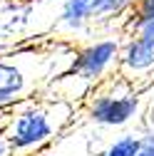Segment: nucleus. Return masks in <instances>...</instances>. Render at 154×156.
<instances>
[{
    "label": "nucleus",
    "instance_id": "nucleus-7",
    "mask_svg": "<svg viewBox=\"0 0 154 156\" xmlns=\"http://www.w3.org/2000/svg\"><path fill=\"white\" fill-rule=\"evenodd\" d=\"M147 25H154V0H137L134 8L129 10L127 30L134 35V32H139Z\"/></svg>",
    "mask_w": 154,
    "mask_h": 156
},
{
    "label": "nucleus",
    "instance_id": "nucleus-4",
    "mask_svg": "<svg viewBox=\"0 0 154 156\" xmlns=\"http://www.w3.org/2000/svg\"><path fill=\"white\" fill-rule=\"evenodd\" d=\"M119 67L127 74H144L154 69V45L144 42L137 35H129V40L119 50Z\"/></svg>",
    "mask_w": 154,
    "mask_h": 156
},
{
    "label": "nucleus",
    "instance_id": "nucleus-8",
    "mask_svg": "<svg viewBox=\"0 0 154 156\" xmlns=\"http://www.w3.org/2000/svg\"><path fill=\"white\" fill-rule=\"evenodd\" d=\"M139 146H142L139 134H122L119 139H114L100 156H137Z\"/></svg>",
    "mask_w": 154,
    "mask_h": 156
},
{
    "label": "nucleus",
    "instance_id": "nucleus-2",
    "mask_svg": "<svg viewBox=\"0 0 154 156\" xmlns=\"http://www.w3.org/2000/svg\"><path fill=\"white\" fill-rule=\"evenodd\" d=\"M142 99L137 92H97L87 102V119L100 126H124L139 116Z\"/></svg>",
    "mask_w": 154,
    "mask_h": 156
},
{
    "label": "nucleus",
    "instance_id": "nucleus-6",
    "mask_svg": "<svg viewBox=\"0 0 154 156\" xmlns=\"http://www.w3.org/2000/svg\"><path fill=\"white\" fill-rule=\"evenodd\" d=\"M134 3H137V0H90V5H92V23L124 15V12H129L134 8Z\"/></svg>",
    "mask_w": 154,
    "mask_h": 156
},
{
    "label": "nucleus",
    "instance_id": "nucleus-9",
    "mask_svg": "<svg viewBox=\"0 0 154 156\" xmlns=\"http://www.w3.org/2000/svg\"><path fill=\"white\" fill-rule=\"evenodd\" d=\"M0 156H15L10 144H8V136H5V124L0 126Z\"/></svg>",
    "mask_w": 154,
    "mask_h": 156
},
{
    "label": "nucleus",
    "instance_id": "nucleus-12",
    "mask_svg": "<svg viewBox=\"0 0 154 156\" xmlns=\"http://www.w3.org/2000/svg\"><path fill=\"white\" fill-rule=\"evenodd\" d=\"M45 156H60V154H45Z\"/></svg>",
    "mask_w": 154,
    "mask_h": 156
},
{
    "label": "nucleus",
    "instance_id": "nucleus-3",
    "mask_svg": "<svg viewBox=\"0 0 154 156\" xmlns=\"http://www.w3.org/2000/svg\"><path fill=\"white\" fill-rule=\"evenodd\" d=\"M119 50H122V45L114 37L94 40L75 52L72 62H70V74H75V80H82L87 84L100 82L119 62Z\"/></svg>",
    "mask_w": 154,
    "mask_h": 156
},
{
    "label": "nucleus",
    "instance_id": "nucleus-1",
    "mask_svg": "<svg viewBox=\"0 0 154 156\" xmlns=\"http://www.w3.org/2000/svg\"><path fill=\"white\" fill-rule=\"evenodd\" d=\"M57 104H37V102H25L15 107L8 114L5 122V136L13 154H32L45 149L55 134L62 129V124L55 119Z\"/></svg>",
    "mask_w": 154,
    "mask_h": 156
},
{
    "label": "nucleus",
    "instance_id": "nucleus-5",
    "mask_svg": "<svg viewBox=\"0 0 154 156\" xmlns=\"http://www.w3.org/2000/svg\"><path fill=\"white\" fill-rule=\"evenodd\" d=\"M57 25L67 32H82L92 25V5L90 0H65L60 5Z\"/></svg>",
    "mask_w": 154,
    "mask_h": 156
},
{
    "label": "nucleus",
    "instance_id": "nucleus-10",
    "mask_svg": "<svg viewBox=\"0 0 154 156\" xmlns=\"http://www.w3.org/2000/svg\"><path fill=\"white\" fill-rule=\"evenodd\" d=\"M139 139H142V144H154V124H147L139 131Z\"/></svg>",
    "mask_w": 154,
    "mask_h": 156
},
{
    "label": "nucleus",
    "instance_id": "nucleus-11",
    "mask_svg": "<svg viewBox=\"0 0 154 156\" xmlns=\"http://www.w3.org/2000/svg\"><path fill=\"white\" fill-rule=\"evenodd\" d=\"M137 156H154V144H142Z\"/></svg>",
    "mask_w": 154,
    "mask_h": 156
}]
</instances>
